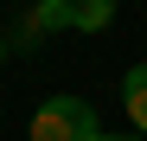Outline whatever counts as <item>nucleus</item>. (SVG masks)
<instances>
[{
  "mask_svg": "<svg viewBox=\"0 0 147 141\" xmlns=\"http://www.w3.org/2000/svg\"><path fill=\"white\" fill-rule=\"evenodd\" d=\"M0 58H7V45H0Z\"/></svg>",
  "mask_w": 147,
  "mask_h": 141,
  "instance_id": "7",
  "label": "nucleus"
},
{
  "mask_svg": "<svg viewBox=\"0 0 147 141\" xmlns=\"http://www.w3.org/2000/svg\"><path fill=\"white\" fill-rule=\"evenodd\" d=\"M115 0H70V32H109Z\"/></svg>",
  "mask_w": 147,
  "mask_h": 141,
  "instance_id": "4",
  "label": "nucleus"
},
{
  "mask_svg": "<svg viewBox=\"0 0 147 141\" xmlns=\"http://www.w3.org/2000/svg\"><path fill=\"white\" fill-rule=\"evenodd\" d=\"M96 135L102 128H96V109L83 96H45L26 128V141H96Z\"/></svg>",
  "mask_w": 147,
  "mask_h": 141,
  "instance_id": "1",
  "label": "nucleus"
},
{
  "mask_svg": "<svg viewBox=\"0 0 147 141\" xmlns=\"http://www.w3.org/2000/svg\"><path fill=\"white\" fill-rule=\"evenodd\" d=\"M128 141H147V135H128Z\"/></svg>",
  "mask_w": 147,
  "mask_h": 141,
  "instance_id": "6",
  "label": "nucleus"
},
{
  "mask_svg": "<svg viewBox=\"0 0 147 141\" xmlns=\"http://www.w3.org/2000/svg\"><path fill=\"white\" fill-rule=\"evenodd\" d=\"M51 7H70V0H51Z\"/></svg>",
  "mask_w": 147,
  "mask_h": 141,
  "instance_id": "5",
  "label": "nucleus"
},
{
  "mask_svg": "<svg viewBox=\"0 0 147 141\" xmlns=\"http://www.w3.org/2000/svg\"><path fill=\"white\" fill-rule=\"evenodd\" d=\"M121 109H128V122L147 135V64H128V77H121Z\"/></svg>",
  "mask_w": 147,
  "mask_h": 141,
  "instance_id": "3",
  "label": "nucleus"
},
{
  "mask_svg": "<svg viewBox=\"0 0 147 141\" xmlns=\"http://www.w3.org/2000/svg\"><path fill=\"white\" fill-rule=\"evenodd\" d=\"M19 45H38L51 32H70V7H51V0H32V13H19Z\"/></svg>",
  "mask_w": 147,
  "mask_h": 141,
  "instance_id": "2",
  "label": "nucleus"
}]
</instances>
